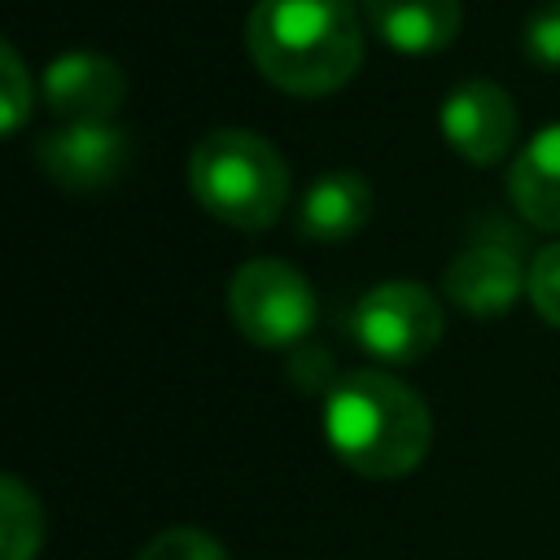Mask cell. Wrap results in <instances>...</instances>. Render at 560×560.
<instances>
[{"label":"cell","instance_id":"8","mask_svg":"<svg viewBox=\"0 0 560 560\" xmlns=\"http://www.w3.org/2000/svg\"><path fill=\"white\" fill-rule=\"evenodd\" d=\"M446 298L472 315V319H499L516 306L521 293H529V271L508 245L494 241H472L446 262Z\"/></svg>","mask_w":560,"mask_h":560},{"label":"cell","instance_id":"9","mask_svg":"<svg viewBox=\"0 0 560 560\" xmlns=\"http://www.w3.org/2000/svg\"><path fill=\"white\" fill-rule=\"evenodd\" d=\"M127 96V74L105 52H61L44 70V101L61 122H109Z\"/></svg>","mask_w":560,"mask_h":560},{"label":"cell","instance_id":"17","mask_svg":"<svg viewBox=\"0 0 560 560\" xmlns=\"http://www.w3.org/2000/svg\"><path fill=\"white\" fill-rule=\"evenodd\" d=\"M0 83H4V114H0V127H4V131H18V127L26 122V114H31L35 92H31L26 66L18 61V48H13V44L0 48Z\"/></svg>","mask_w":560,"mask_h":560},{"label":"cell","instance_id":"6","mask_svg":"<svg viewBox=\"0 0 560 560\" xmlns=\"http://www.w3.org/2000/svg\"><path fill=\"white\" fill-rule=\"evenodd\" d=\"M35 158L57 188L96 192L127 171L131 140L114 122H61L48 136H39Z\"/></svg>","mask_w":560,"mask_h":560},{"label":"cell","instance_id":"1","mask_svg":"<svg viewBox=\"0 0 560 560\" xmlns=\"http://www.w3.org/2000/svg\"><path fill=\"white\" fill-rule=\"evenodd\" d=\"M249 61L289 96H328L363 61L354 0H258L245 18Z\"/></svg>","mask_w":560,"mask_h":560},{"label":"cell","instance_id":"14","mask_svg":"<svg viewBox=\"0 0 560 560\" xmlns=\"http://www.w3.org/2000/svg\"><path fill=\"white\" fill-rule=\"evenodd\" d=\"M136 560H228V551L214 534H206L197 525H175V529H162L158 538H149Z\"/></svg>","mask_w":560,"mask_h":560},{"label":"cell","instance_id":"13","mask_svg":"<svg viewBox=\"0 0 560 560\" xmlns=\"http://www.w3.org/2000/svg\"><path fill=\"white\" fill-rule=\"evenodd\" d=\"M0 521H4V529H0L4 560H35L39 538H44V516H39L35 494L18 477L0 481Z\"/></svg>","mask_w":560,"mask_h":560},{"label":"cell","instance_id":"5","mask_svg":"<svg viewBox=\"0 0 560 560\" xmlns=\"http://www.w3.org/2000/svg\"><path fill=\"white\" fill-rule=\"evenodd\" d=\"M354 346L376 363H420L446 328L438 298L416 280H381L350 311Z\"/></svg>","mask_w":560,"mask_h":560},{"label":"cell","instance_id":"12","mask_svg":"<svg viewBox=\"0 0 560 560\" xmlns=\"http://www.w3.org/2000/svg\"><path fill=\"white\" fill-rule=\"evenodd\" d=\"M508 192H512V206L525 214V223L542 232H560V122L542 127L516 153Z\"/></svg>","mask_w":560,"mask_h":560},{"label":"cell","instance_id":"7","mask_svg":"<svg viewBox=\"0 0 560 560\" xmlns=\"http://www.w3.org/2000/svg\"><path fill=\"white\" fill-rule=\"evenodd\" d=\"M442 136L464 162L490 166L516 140V105L499 83L468 79L442 101Z\"/></svg>","mask_w":560,"mask_h":560},{"label":"cell","instance_id":"10","mask_svg":"<svg viewBox=\"0 0 560 560\" xmlns=\"http://www.w3.org/2000/svg\"><path fill=\"white\" fill-rule=\"evenodd\" d=\"M372 206H376L372 184L359 171H328L306 188L298 210V232L319 245H341L368 228Z\"/></svg>","mask_w":560,"mask_h":560},{"label":"cell","instance_id":"4","mask_svg":"<svg viewBox=\"0 0 560 560\" xmlns=\"http://www.w3.org/2000/svg\"><path fill=\"white\" fill-rule=\"evenodd\" d=\"M228 311L245 341H254L258 350H284V346H298L315 328L319 302L293 262L249 258L232 276Z\"/></svg>","mask_w":560,"mask_h":560},{"label":"cell","instance_id":"11","mask_svg":"<svg viewBox=\"0 0 560 560\" xmlns=\"http://www.w3.org/2000/svg\"><path fill=\"white\" fill-rule=\"evenodd\" d=\"M372 31L402 57L442 52L459 35V0H363Z\"/></svg>","mask_w":560,"mask_h":560},{"label":"cell","instance_id":"3","mask_svg":"<svg viewBox=\"0 0 560 560\" xmlns=\"http://www.w3.org/2000/svg\"><path fill=\"white\" fill-rule=\"evenodd\" d=\"M188 184L206 214L228 228L262 232L289 201V166L271 140L245 127H219L197 140L188 158Z\"/></svg>","mask_w":560,"mask_h":560},{"label":"cell","instance_id":"16","mask_svg":"<svg viewBox=\"0 0 560 560\" xmlns=\"http://www.w3.org/2000/svg\"><path fill=\"white\" fill-rule=\"evenodd\" d=\"M529 302L551 328H560V241L542 245L534 254V262H529Z\"/></svg>","mask_w":560,"mask_h":560},{"label":"cell","instance_id":"15","mask_svg":"<svg viewBox=\"0 0 560 560\" xmlns=\"http://www.w3.org/2000/svg\"><path fill=\"white\" fill-rule=\"evenodd\" d=\"M521 48L534 66L542 70H560V0L534 9L521 26Z\"/></svg>","mask_w":560,"mask_h":560},{"label":"cell","instance_id":"2","mask_svg":"<svg viewBox=\"0 0 560 560\" xmlns=\"http://www.w3.org/2000/svg\"><path fill=\"white\" fill-rule=\"evenodd\" d=\"M324 438L332 455L372 481H394L429 455V402L389 372H350L324 402Z\"/></svg>","mask_w":560,"mask_h":560}]
</instances>
